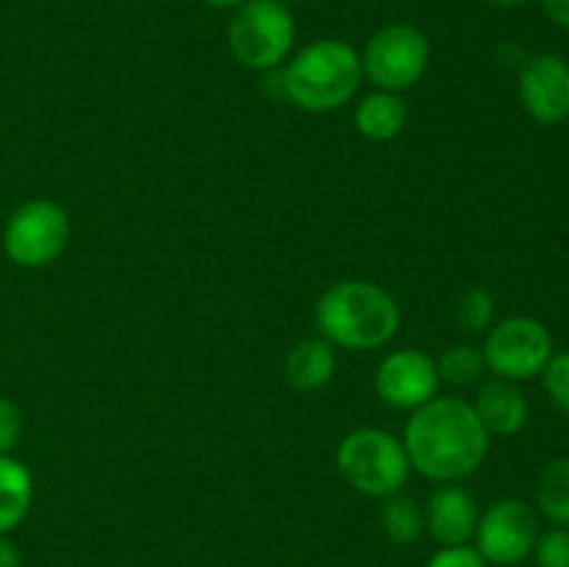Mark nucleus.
<instances>
[{"label":"nucleus","instance_id":"1","mask_svg":"<svg viewBox=\"0 0 569 567\" xmlns=\"http://www.w3.org/2000/svg\"><path fill=\"white\" fill-rule=\"evenodd\" d=\"M403 445L411 467L426 478L461 481L487 459L489 431L467 400L431 398L411 415Z\"/></svg>","mask_w":569,"mask_h":567},{"label":"nucleus","instance_id":"2","mask_svg":"<svg viewBox=\"0 0 569 567\" xmlns=\"http://www.w3.org/2000/svg\"><path fill=\"white\" fill-rule=\"evenodd\" d=\"M315 320L331 345L372 350L398 334L400 309L392 295L378 284L339 281L320 295Z\"/></svg>","mask_w":569,"mask_h":567},{"label":"nucleus","instance_id":"3","mask_svg":"<svg viewBox=\"0 0 569 567\" xmlns=\"http://www.w3.org/2000/svg\"><path fill=\"white\" fill-rule=\"evenodd\" d=\"M361 76V56L348 42L317 39L281 70L283 100L306 111H333L353 98Z\"/></svg>","mask_w":569,"mask_h":567},{"label":"nucleus","instance_id":"4","mask_svg":"<svg viewBox=\"0 0 569 567\" xmlns=\"http://www.w3.org/2000/svg\"><path fill=\"white\" fill-rule=\"evenodd\" d=\"M337 465L350 487L372 498L400 493L411 470L406 445L381 428H359L348 434L337 450Z\"/></svg>","mask_w":569,"mask_h":567},{"label":"nucleus","instance_id":"5","mask_svg":"<svg viewBox=\"0 0 569 567\" xmlns=\"http://www.w3.org/2000/svg\"><path fill=\"white\" fill-rule=\"evenodd\" d=\"M295 44V17L281 0H248L228 26V48L250 70H276Z\"/></svg>","mask_w":569,"mask_h":567},{"label":"nucleus","instance_id":"6","mask_svg":"<svg viewBox=\"0 0 569 567\" xmlns=\"http://www.w3.org/2000/svg\"><path fill=\"white\" fill-rule=\"evenodd\" d=\"M431 59L428 37L411 22H392L376 31L361 53V72L383 92L415 87Z\"/></svg>","mask_w":569,"mask_h":567},{"label":"nucleus","instance_id":"7","mask_svg":"<svg viewBox=\"0 0 569 567\" xmlns=\"http://www.w3.org/2000/svg\"><path fill=\"white\" fill-rule=\"evenodd\" d=\"M70 239V220L53 200H28L9 217L3 248L14 265L44 267L61 256Z\"/></svg>","mask_w":569,"mask_h":567},{"label":"nucleus","instance_id":"8","mask_svg":"<svg viewBox=\"0 0 569 567\" xmlns=\"http://www.w3.org/2000/svg\"><path fill=\"white\" fill-rule=\"evenodd\" d=\"M553 356V337L533 317H509L489 331L483 361L503 381H528L539 376Z\"/></svg>","mask_w":569,"mask_h":567},{"label":"nucleus","instance_id":"9","mask_svg":"<svg viewBox=\"0 0 569 567\" xmlns=\"http://www.w3.org/2000/svg\"><path fill=\"white\" fill-rule=\"evenodd\" d=\"M478 554L498 567L520 565L539 537V517L533 506L520 498H503L478 517Z\"/></svg>","mask_w":569,"mask_h":567},{"label":"nucleus","instance_id":"10","mask_svg":"<svg viewBox=\"0 0 569 567\" xmlns=\"http://www.w3.org/2000/svg\"><path fill=\"white\" fill-rule=\"evenodd\" d=\"M437 361L428 354H422V350H395L376 370V392L381 395L383 404L395 406V409H420L428 400L437 398Z\"/></svg>","mask_w":569,"mask_h":567},{"label":"nucleus","instance_id":"11","mask_svg":"<svg viewBox=\"0 0 569 567\" xmlns=\"http://www.w3.org/2000/svg\"><path fill=\"white\" fill-rule=\"evenodd\" d=\"M520 100L542 126H559L569 117V64L556 53L528 56L520 67Z\"/></svg>","mask_w":569,"mask_h":567},{"label":"nucleus","instance_id":"12","mask_svg":"<svg viewBox=\"0 0 569 567\" xmlns=\"http://www.w3.org/2000/svg\"><path fill=\"white\" fill-rule=\"evenodd\" d=\"M426 526L442 545H465L478 528V506L467 489L448 484L431 495L426 509Z\"/></svg>","mask_w":569,"mask_h":567},{"label":"nucleus","instance_id":"13","mask_svg":"<svg viewBox=\"0 0 569 567\" xmlns=\"http://www.w3.org/2000/svg\"><path fill=\"white\" fill-rule=\"evenodd\" d=\"M476 415L489 434L511 437L520 434L528 422V400L515 381H489L478 389Z\"/></svg>","mask_w":569,"mask_h":567},{"label":"nucleus","instance_id":"14","mask_svg":"<svg viewBox=\"0 0 569 567\" xmlns=\"http://www.w3.org/2000/svg\"><path fill=\"white\" fill-rule=\"evenodd\" d=\"M337 367V356L328 339H306L295 345L287 359V378L298 392H317L326 387Z\"/></svg>","mask_w":569,"mask_h":567},{"label":"nucleus","instance_id":"15","mask_svg":"<svg viewBox=\"0 0 569 567\" xmlns=\"http://www.w3.org/2000/svg\"><path fill=\"white\" fill-rule=\"evenodd\" d=\"M406 111L403 98L398 92H378L367 94L359 106H356V128L361 137L372 139V142H387V139L398 137L406 126Z\"/></svg>","mask_w":569,"mask_h":567},{"label":"nucleus","instance_id":"16","mask_svg":"<svg viewBox=\"0 0 569 567\" xmlns=\"http://www.w3.org/2000/svg\"><path fill=\"white\" fill-rule=\"evenodd\" d=\"M33 484L26 465L11 459L9 454H0V534H9L11 528L26 520L31 509Z\"/></svg>","mask_w":569,"mask_h":567},{"label":"nucleus","instance_id":"17","mask_svg":"<svg viewBox=\"0 0 569 567\" xmlns=\"http://www.w3.org/2000/svg\"><path fill=\"white\" fill-rule=\"evenodd\" d=\"M537 504L556 526H569V456L545 467L537 481Z\"/></svg>","mask_w":569,"mask_h":567},{"label":"nucleus","instance_id":"18","mask_svg":"<svg viewBox=\"0 0 569 567\" xmlns=\"http://www.w3.org/2000/svg\"><path fill=\"white\" fill-rule=\"evenodd\" d=\"M381 523H383V531H387V537L392 539L395 545H409L422 534L426 517H422L420 506H417L415 500L395 493L383 500Z\"/></svg>","mask_w":569,"mask_h":567},{"label":"nucleus","instance_id":"19","mask_svg":"<svg viewBox=\"0 0 569 567\" xmlns=\"http://www.w3.org/2000/svg\"><path fill=\"white\" fill-rule=\"evenodd\" d=\"M439 378L456 384V387H467V384H476L478 378L487 370V361L483 354L472 345H453L442 354V359L437 361Z\"/></svg>","mask_w":569,"mask_h":567},{"label":"nucleus","instance_id":"20","mask_svg":"<svg viewBox=\"0 0 569 567\" xmlns=\"http://www.w3.org/2000/svg\"><path fill=\"white\" fill-rule=\"evenodd\" d=\"M495 317V300L487 289L472 287L459 300V322L467 331H483Z\"/></svg>","mask_w":569,"mask_h":567},{"label":"nucleus","instance_id":"21","mask_svg":"<svg viewBox=\"0 0 569 567\" xmlns=\"http://www.w3.org/2000/svg\"><path fill=\"white\" fill-rule=\"evenodd\" d=\"M542 381L550 400H553L565 415H569V350L550 356V361L542 370Z\"/></svg>","mask_w":569,"mask_h":567},{"label":"nucleus","instance_id":"22","mask_svg":"<svg viewBox=\"0 0 569 567\" xmlns=\"http://www.w3.org/2000/svg\"><path fill=\"white\" fill-rule=\"evenodd\" d=\"M533 556L539 567H569V528L559 526L539 534Z\"/></svg>","mask_w":569,"mask_h":567},{"label":"nucleus","instance_id":"23","mask_svg":"<svg viewBox=\"0 0 569 567\" xmlns=\"http://www.w3.org/2000/svg\"><path fill=\"white\" fill-rule=\"evenodd\" d=\"M428 567H487L483 556L472 545H445L437 556H431Z\"/></svg>","mask_w":569,"mask_h":567},{"label":"nucleus","instance_id":"24","mask_svg":"<svg viewBox=\"0 0 569 567\" xmlns=\"http://www.w3.org/2000/svg\"><path fill=\"white\" fill-rule=\"evenodd\" d=\"M22 431V417L17 404H11L9 398H0V454H9L17 445Z\"/></svg>","mask_w":569,"mask_h":567},{"label":"nucleus","instance_id":"25","mask_svg":"<svg viewBox=\"0 0 569 567\" xmlns=\"http://www.w3.org/2000/svg\"><path fill=\"white\" fill-rule=\"evenodd\" d=\"M542 9L556 26L569 28V0H542Z\"/></svg>","mask_w":569,"mask_h":567},{"label":"nucleus","instance_id":"26","mask_svg":"<svg viewBox=\"0 0 569 567\" xmlns=\"http://www.w3.org/2000/svg\"><path fill=\"white\" fill-rule=\"evenodd\" d=\"M0 567H20V550L0 534Z\"/></svg>","mask_w":569,"mask_h":567},{"label":"nucleus","instance_id":"27","mask_svg":"<svg viewBox=\"0 0 569 567\" xmlns=\"http://www.w3.org/2000/svg\"><path fill=\"white\" fill-rule=\"evenodd\" d=\"M203 3L211 6V9H239L248 0H203Z\"/></svg>","mask_w":569,"mask_h":567},{"label":"nucleus","instance_id":"28","mask_svg":"<svg viewBox=\"0 0 569 567\" xmlns=\"http://www.w3.org/2000/svg\"><path fill=\"white\" fill-rule=\"evenodd\" d=\"M489 6H498V9H517V6H526L528 0H487Z\"/></svg>","mask_w":569,"mask_h":567},{"label":"nucleus","instance_id":"29","mask_svg":"<svg viewBox=\"0 0 569 567\" xmlns=\"http://www.w3.org/2000/svg\"><path fill=\"white\" fill-rule=\"evenodd\" d=\"M281 3H303V0H281Z\"/></svg>","mask_w":569,"mask_h":567}]
</instances>
